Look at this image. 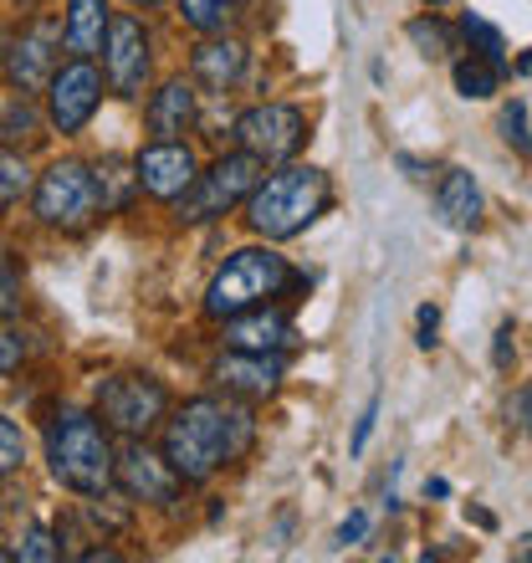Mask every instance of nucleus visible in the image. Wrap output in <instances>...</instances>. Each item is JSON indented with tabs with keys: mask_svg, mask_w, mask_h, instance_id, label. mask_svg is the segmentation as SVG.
<instances>
[{
	"mask_svg": "<svg viewBox=\"0 0 532 563\" xmlns=\"http://www.w3.org/2000/svg\"><path fill=\"white\" fill-rule=\"evenodd\" d=\"M256 435V420L246 410V400H215V395H200V400H185L175 416L164 420V461L179 472V482H210L215 472L236 466L246 456V445Z\"/></svg>",
	"mask_w": 532,
	"mask_h": 563,
	"instance_id": "obj_1",
	"label": "nucleus"
},
{
	"mask_svg": "<svg viewBox=\"0 0 532 563\" xmlns=\"http://www.w3.org/2000/svg\"><path fill=\"white\" fill-rule=\"evenodd\" d=\"M113 430L98 420V410H57L46 426V461L67 492L77 497H108L113 492V472H119V451L108 441Z\"/></svg>",
	"mask_w": 532,
	"mask_h": 563,
	"instance_id": "obj_2",
	"label": "nucleus"
},
{
	"mask_svg": "<svg viewBox=\"0 0 532 563\" xmlns=\"http://www.w3.org/2000/svg\"><path fill=\"white\" fill-rule=\"evenodd\" d=\"M333 206V185L318 164H281L277 175H266L246 200V225L266 241L302 236L323 210Z\"/></svg>",
	"mask_w": 532,
	"mask_h": 563,
	"instance_id": "obj_3",
	"label": "nucleus"
},
{
	"mask_svg": "<svg viewBox=\"0 0 532 563\" xmlns=\"http://www.w3.org/2000/svg\"><path fill=\"white\" fill-rule=\"evenodd\" d=\"M292 287V267L287 256H277L271 246H241V252L225 256V267L210 277L206 287V312L215 323L236 318L246 308H262L271 297H281Z\"/></svg>",
	"mask_w": 532,
	"mask_h": 563,
	"instance_id": "obj_4",
	"label": "nucleus"
},
{
	"mask_svg": "<svg viewBox=\"0 0 532 563\" xmlns=\"http://www.w3.org/2000/svg\"><path fill=\"white\" fill-rule=\"evenodd\" d=\"M262 185V159L236 148V154H221V159L210 164L206 175H195V185L175 200V216L185 225H206V221H221L231 216L236 206L252 200V190Z\"/></svg>",
	"mask_w": 532,
	"mask_h": 563,
	"instance_id": "obj_5",
	"label": "nucleus"
},
{
	"mask_svg": "<svg viewBox=\"0 0 532 563\" xmlns=\"http://www.w3.org/2000/svg\"><path fill=\"white\" fill-rule=\"evenodd\" d=\"M31 210H36V221L52 225V231H88L98 216H103V200H98V175H92L82 159H57L36 179V190H31Z\"/></svg>",
	"mask_w": 532,
	"mask_h": 563,
	"instance_id": "obj_6",
	"label": "nucleus"
},
{
	"mask_svg": "<svg viewBox=\"0 0 532 563\" xmlns=\"http://www.w3.org/2000/svg\"><path fill=\"white\" fill-rule=\"evenodd\" d=\"M169 416V389L154 374H108L98 385V420L123 441H144L148 430Z\"/></svg>",
	"mask_w": 532,
	"mask_h": 563,
	"instance_id": "obj_7",
	"label": "nucleus"
},
{
	"mask_svg": "<svg viewBox=\"0 0 532 563\" xmlns=\"http://www.w3.org/2000/svg\"><path fill=\"white\" fill-rule=\"evenodd\" d=\"M236 144L246 154H256L262 164H287L308 144V119L292 103H262L236 119Z\"/></svg>",
	"mask_w": 532,
	"mask_h": 563,
	"instance_id": "obj_8",
	"label": "nucleus"
},
{
	"mask_svg": "<svg viewBox=\"0 0 532 563\" xmlns=\"http://www.w3.org/2000/svg\"><path fill=\"white\" fill-rule=\"evenodd\" d=\"M98 103H103V73L88 57H73L46 82V119L57 134H82Z\"/></svg>",
	"mask_w": 532,
	"mask_h": 563,
	"instance_id": "obj_9",
	"label": "nucleus"
},
{
	"mask_svg": "<svg viewBox=\"0 0 532 563\" xmlns=\"http://www.w3.org/2000/svg\"><path fill=\"white\" fill-rule=\"evenodd\" d=\"M148 67H154V52H148V31L138 15H113L103 36V77L119 98H138L148 88Z\"/></svg>",
	"mask_w": 532,
	"mask_h": 563,
	"instance_id": "obj_10",
	"label": "nucleus"
},
{
	"mask_svg": "<svg viewBox=\"0 0 532 563\" xmlns=\"http://www.w3.org/2000/svg\"><path fill=\"white\" fill-rule=\"evenodd\" d=\"M133 169H138V190L164 200V206H175L200 175V159H195V148L185 139H154L148 148H138Z\"/></svg>",
	"mask_w": 532,
	"mask_h": 563,
	"instance_id": "obj_11",
	"label": "nucleus"
},
{
	"mask_svg": "<svg viewBox=\"0 0 532 563\" xmlns=\"http://www.w3.org/2000/svg\"><path fill=\"white\" fill-rule=\"evenodd\" d=\"M113 487L123 492V497H133V503H175L179 497V472L164 461V451L154 456L144 441H123L119 451V472H113Z\"/></svg>",
	"mask_w": 532,
	"mask_h": 563,
	"instance_id": "obj_12",
	"label": "nucleus"
},
{
	"mask_svg": "<svg viewBox=\"0 0 532 563\" xmlns=\"http://www.w3.org/2000/svg\"><path fill=\"white\" fill-rule=\"evenodd\" d=\"M57 46H62V31L52 26V21H42V26L21 31L11 42V57H5V77L15 82V92H42L46 82H52V73H57Z\"/></svg>",
	"mask_w": 532,
	"mask_h": 563,
	"instance_id": "obj_13",
	"label": "nucleus"
},
{
	"mask_svg": "<svg viewBox=\"0 0 532 563\" xmlns=\"http://www.w3.org/2000/svg\"><path fill=\"white\" fill-rule=\"evenodd\" d=\"M215 379L225 385V395H236V400L256 405V400H271L281 389V358L277 354H241V349H231V354L215 364Z\"/></svg>",
	"mask_w": 532,
	"mask_h": 563,
	"instance_id": "obj_14",
	"label": "nucleus"
},
{
	"mask_svg": "<svg viewBox=\"0 0 532 563\" xmlns=\"http://www.w3.org/2000/svg\"><path fill=\"white\" fill-rule=\"evenodd\" d=\"M292 343V318L277 308H246L236 318H225V349H241V354H281Z\"/></svg>",
	"mask_w": 532,
	"mask_h": 563,
	"instance_id": "obj_15",
	"label": "nucleus"
},
{
	"mask_svg": "<svg viewBox=\"0 0 532 563\" xmlns=\"http://www.w3.org/2000/svg\"><path fill=\"white\" fill-rule=\"evenodd\" d=\"M246 62H252L246 42H236V36H206V42L195 46L190 73H195V82H200V88L231 92L241 77H246Z\"/></svg>",
	"mask_w": 532,
	"mask_h": 563,
	"instance_id": "obj_16",
	"label": "nucleus"
},
{
	"mask_svg": "<svg viewBox=\"0 0 532 563\" xmlns=\"http://www.w3.org/2000/svg\"><path fill=\"white\" fill-rule=\"evenodd\" d=\"M195 119H200V98H195L185 77H169L144 108V123L154 139H185L195 129Z\"/></svg>",
	"mask_w": 532,
	"mask_h": 563,
	"instance_id": "obj_17",
	"label": "nucleus"
},
{
	"mask_svg": "<svg viewBox=\"0 0 532 563\" xmlns=\"http://www.w3.org/2000/svg\"><path fill=\"white\" fill-rule=\"evenodd\" d=\"M481 185H476L472 169H445L441 185H435V216L451 231H476L481 225Z\"/></svg>",
	"mask_w": 532,
	"mask_h": 563,
	"instance_id": "obj_18",
	"label": "nucleus"
},
{
	"mask_svg": "<svg viewBox=\"0 0 532 563\" xmlns=\"http://www.w3.org/2000/svg\"><path fill=\"white\" fill-rule=\"evenodd\" d=\"M108 0H67V52L73 57H92V52H103V36H108Z\"/></svg>",
	"mask_w": 532,
	"mask_h": 563,
	"instance_id": "obj_19",
	"label": "nucleus"
},
{
	"mask_svg": "<svg viewBox=\"0 0 532 563\" xmlns=\"http://www.w3.org/2000/svg\"><path fill=\"white\" fill-rule=\"evenodd\" d=\"M179 5V21L200 36H225L236 26L241 15L252 11V0H175Z\"/></svg>",
	"mask_w": 532,
	"mask_h": 563,
	"instance_id": "obj_20",
	"label": "nucleus"
},
{
	"mask_svg": "<svg viewBox=\"0 0 532 563\" xmlns=\"http://www.w3.org/2000/svg\"><path fill=\"white\" fill-rule=\"evenodd\" d=\"M98 200H103V216H119V210H129V200L138 195V169H133L129 159H119V154H108L98 169Z\"/></svg>",
	"mask_w": 532,
	"mask_h": 563,
	"instance_id": "obj_21",
	"label": "nucleus"
},
{
	"mask_svg": "<svg viewBox=\"0 0 532 563\" xmlns=\"http://www.w3.org/2000/svg\"><path fill=\"white\" fill-rule=\"evenodd\" d=\"M456 36H461V26H451L441 15H414L410 21V42L420 46V57H435V62L456 57Z\"/></svg>",
	"mask_w": 532,
	"mask_h": 563,
	"instance_id": "obj_22",
	"label": "nucleus"
},
{
	"mask_svg": "<svg viewBox=\"0 0 532 563\" xmlns=\"http://www.w3.org/2000/svg\"><path fill=\"white\" fill-rule=\"evenodd\" d=\"M502 88V62H487V57H461L456 62V92L461 98H491Z\"/></svg>",
	"mask_w": 532,
	"mask_h": 563,
	"instance_id": "obj_23",
	"label": "nucleus"
},
{
	"mask_svg": "<svg viewBox=\"0 0 532 563\" xmlns=\"http://www.w3.org/2000/svg\"><path fill=\"white\" fill-rule=\"evenodd\" d=\"M0 139L5 144H21V139H36V108H31V92H15L11 103L0 108Z\"/></svg>",
	"mask_w": 532,
	"mask_h": 563,
	"instance_id": "obj_24",
	"label": "nucleus"
},
{
	"mask_svg": "<svg viewBox=\"0 0 532 563\" xmlns=\"http://www.w3.org/2000/svg\"><path fill=\"white\" fill-rule=\"evenodd\" d=\"M461 36L472 42L476 57H487V62H507V42H502V31L491 26V21H481V15H461Z\"/></svg>",
	"mask_w": 532,
	"mask_h": 563,
	"instance_id": "obj_25",
	"label": "nucleus"
},
{
	"mask_svg": "<svg viewBox=\"0 0 532 563\" xmlns=\"http://www.w3.org/2000/svg\"><path fill=\"white\" fill-rule=\"evenodd\" d=\"M31 190V169H26V154H15L11 144L0 148V210L15 206L21 195Z\"/></svg>",
	"mask_w": 532,
	"mask_h": 563,
	"instance_id": "obj_26",
	"label": "nucleus"
},
{
	"mask_svg": "<svg viewBox=\"0 0 532 563\" xmlns=\"http://www.w3.org/2000/svg\"><path fill=\"white\" fill-rule=\"evenodd\" d=\"M11 559H21V563H57L62 559V538L52 533V528H42V522H31L26 533H21V543L11 549Z\"/></svg>",
	"mask_w": 532,
	"mask_h": 563,
	"instance_id": "obj_27",
	"label": "nucleus"
},
{
	"mask_svg": "<svg viewBox=\"0 0 532 563\" xmlns=\"http://www.w3.org/2000/svg\"><path fill=\"white\" fill-rule=\"evenodd\" d=\"M26 287H21V272H15V262L5 252H0V318H15L21 312V302H26Z\"/></svg>",
	"mask_w": 532,
	"mask_h": 563,
	"instance_id": "obj_28",
	"label": "nucleus"
},
{
	"mask_svg": "<svg viewBox=\"0 0 532 563\" xmlns=\"http://www.w3.org/2000/svg\"><path fill=\"white\" fill-rule=\"evenodd\" d=\"M21 461H26V441H21V430H15L11 420L0 416V476L21 472Z\"/></svg>",
	"mask_w": 532,
	"mask_h": 563,
	"instance_id": "obj_29",
	"label": "nucleus"
},
{
	"mask_svg": "<svg viewBox=\"0 0 532 563\" xmlns=\"http://www.w3.org/2000/svg\"><path fill=\"white\" fill-rule=\"evenodd\" d=\"M502 139H507V144H512V148H518V154H528V159H532L528 108H522V103H512V108H507V113H502Z\"/></svg>",
	"mask_w": 532,
	"mask_h": 563,
	"instance_id": "obj_30",
	"label": "nucleus"
},
{
	"mask_svg": "<svg viewBox=\"0 0 532 563\" xmlns=\"http://www.w3.org/2000/svg\"><path fill=\"white\" fill-rule=\"evenodd\" d=\"M26 358V339L11 328V318H0V374H15Z\"/></svg>",
	"mask_w": 532,
	"mask_h": 563,
	"instance_id": "obj_31",
	"label": "nucleus"
},
{
	"mask_svg": "<svg viewBox=\"0 0 532 563\" xmlns=\"http://www.w3.org/2000/svg\"><path fill=\"white\" fill-rule=\"evenodd\" d=\"M414 328H420V339H414V343H420V349H435V333H441V308H430V302H425V308L414 312Z\"/></svg>",
	"mask_w": 532,
	"mask_h": 563,
	"instance_id": "obj_32",
	"label": "nucleus"
},
{
	"mask_svg": "<svg viewBox=\"0 0 532 563\" xmlns=\"http://www.w3.org/2000/svg\"><path fill=\"white\" fill-rule=\"evenodd\" d=\"M507 420H512L518 430H532V385L518 389V395L507 400Z\"/></svg>",
	"mask_w": 532,
	"mask_h": 563,
	"instance_id": "obj_33",
	"label": "nucleus"
},
{
	"mask_svg": "<svg viewBox=\"0 0 532 563\" xmlns=\"http://www.w3.org/2000/svg\"><path fill=\"white\" fill-rule=\"evenodd\" d=\"M512 354H518V343H512V323L497 328V343H491V364L497 369H512Z\"/></svg>",
	"mask_w": 532,
	"mask_h": 563,
	"instance_id": "obj_34",
	"label": "nucleus"
},
{
	"mask_svg": "<svg viewBox=\"0 0 532 563\" xmlns=\"http://www.w3.org/2000/svg\"><path fill=\"white\" fill-rule=\"evenodd\" d=\"M374 420H379V400H369V405H364V416H358V426H354V456L364 451V445H369Z\"/></svg>",
	"mask_w": 532,
	"mask_h": 563,
	"instance_id": "obj_35",
	"label": "nucleus"
},
{
	"mask_svg": "<svg viewBox=\"0 0 532 563\" xmlns=\"http://www.w3.org/2000/svg\"><path fill=\"white\" fill-rule=\"evenodd\" d=\"M364 533H369V512H348V522L339 528V543H358Z\"/></svg>",
	"mask_w": 532,
	"mask_h": 563,
	"instance_id": "obj_36",
	"label": "nucleus"
},
{
	"mask_svg": "<svg viewBox=\"0 0 532 563\" xmlns=\"http://www.w3.org/2000/svg\"><path fill=\"white\" fill-rule=\"evenodd\" d=\"M466 518H472L476 528H497V518H491L487 507H466Z\"/></svg>",
	"mask_w": 532,
	"mask_h": 563,
	"instance_id": "obj_37",
	"label": "nucleus"
},
{
	"mask_svg": "<svg viewBox=\"0 0 532 563\" xmlns=\"http://www.w3.org/2000/svg\"><path fill=\"white\" fill-rule=\"evenodd\" d=\"M5 57H11V42H5V36H0V67H5Z\"/></svg>",
	"mask_w": 532,
	"mask_h": 563,
	"instance_id": "obj_38",
	"label": "nucleus"
},
{
	"mask_svg": "<svg viewBox=\"0 0 532 563\" xmlns=\"http://www.w3.org/2000/svg\"><path fill=\"white\" fill-rule=\"evenodd\" d=\"M518 73H532V52H528V57H522V62H518Z\"/></svg>",
	"mask_w": 532,
	"mask_h": 563,
	"instance_id": "obj_39",
	"label": "nucleus"
},
{
	"mask_svg": "<svg viewBox=\"0 0 532 563\" xmlns=\"http://www.w3.org/2000/svg\"><path fill=\"white\" fill-rule=\"evenodd\" d=\"M129 5H164V0H129Z\"/></svg>",
	"mask_w": 532,
	"mask_h": 563,
	"instance_id": "obj_40",
	"label": "nucleus"
},
{
	"mask_svg": "<svg viewBox=\"0 0 532 563\" xmlns=\"http://www.w3.org/2000/svg\"><path fill=\"white\" fill-rule=\"evenodd\" d=\"M420 5H451V0H420Z\"/></svg>",
	"mask_w": 532,
	"mask_h": 563,
	"instance_id": "obj_41",
	"label": "nucleus"
},
{
	"mask_svg": "<svg viewBox=\"0 0 532 563\" xmlns=\"http://www.w3.org/2000/svg\"><path fill=\"white\" fill-rule=\"evenodd\" d=\"M522 559H528V563H532V538H528V549H522Z\"/></svg>",
	"mask_w": 532,
	"mask_h": 563,
	"instance_id": "obj_42",
	"label": "nucleus"
}]
</instances>
